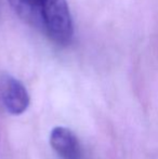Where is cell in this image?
Wrapping results in <instances>:
<instances>
[{
  "mask_svg": "<svg viewBox=\"0 0 158 159\" xmlns=\"http://www.w3.org/2000/svg\"><path fill=\"white\" fill-rule=\"evenodd\" d=\"M50 144L62 159H81L80 143L72 130L55 127L50 133Z\"/></svg>",
  "mask_w": 158,
  "mask_h": 159,
  "instance_id": "3",
  "label": "cell"
},
{
  "mask_svg": "<svg viewBox=\"0 0 158 159\" xmlns=\"http://www.w3.org/2000/svg\"><path fill=\"white\" fill-rule=\"evenodd\" d=\"M0 100L11 115H21L29 106L27 89L19 79L11 76H4L0 81Z\"/></svg>",
  "mask_w": 158,
  "mask_h": 159,
  "instance_id": "2",
  "label": "cell"
},
{
  "mask_svg": "<svg viewBox=\"0 0 158 159\" xmlns=\"http://www.w3.org/2000/svg\"><path fill=\"white\" fill-rule=\"evenodd\" d=\"M41 30L55 43L65 46L74 35L72 15L66 0H40Z\"/></svg>",
  "mask_w": 158,
  "mask_h": 159,
  "instance_id": "1",
  "label": "cell"
}]
</instances>
